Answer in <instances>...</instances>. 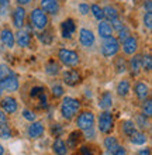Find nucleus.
Returning <instances> with one entry per match:
<instances>
[{
    "instance_id": "f257e3e1",
    "label": "nucleus",
    "mask_w": 152,
    "mask_h": 155,
    "mask_svg": "<svg viewBox=\"0 0 152 155\" xmlns=\"http://www.w3.org/2000/svg\"><path fill=\"white\" fill-rule=\"evenodd\" d=\"M80 109V103L73 97H63L62 100V104H61V114L63 118L66 120H70L73 118L75 114L79 111Z\"/></svg>"
},
{
    "instance_id": "f03ea898",
    "label": "nucleus",
    "mask_w": 152,
    "mask_h": 155,
    "mask_svg": "<svg viewBox=\"0 0 152 155\" xmlns=\"http://www.w3.org/2000/svg\"><path fill=\"white\" fill-rule=\"evenodd\" d=\"M30 20L34 28L37 30H45V27L48 25V16L42 8H34L30 14Z\"/></svg>"
},
{
    "instance_id": "7ed1b4c3",
    "label": "nucleus",
    "mask_w": 152,
    "mask_h": 155,
    "mask_svg": "<svg viewBox=\"0 0 152 155\" xmlns=\"http://www.w3.org/2000/svg\"><path fill=\"white\" fill-rule=\"evenodd\" d=\"M58 58L66 66H76L79 64V55L72 49H65V48L59 49Z\"/></svg>"
},
{
    "instance_id": "20e7f679",
    "label": "nucleus",
    "mask_w": 152,
    "mask_h": 155,
    "mask_svg": "<svg viewBox=\"0 0 152 155\" xmlns=\"http://www.w3.org/2000/svg\"><path fill=\"white\" fill-rule=\"evenodd\" d=\"M30 97L35 102V104H37L40 109H44V107H47V104H48L45 89H44L42 86H34L33 89L30 90Z\"/></svg>"
},
{
    "instance_id": "39448f33",
    "label": "nucleus",
    "mask_w": 152,
    "mask_h": 155,
    "mask_svg": "<svg viewBox=\"0 0 152 155\" xmlns=\"http://www.w3.org/2000/svg\"><path fill=\"white\" fill-rule=\"evenodd\" d=\"M93 124H95V114L92 111H83L82 114H79V117L76 118V126L80 130L93 128Z\"/></svg>"
},
{
    "instance_id": "423d86ee",
    "label": "nucleus",
    "mask_w": 152,
    "mask_h": 155,
    "mask_svg": "<svg viewBox=\"0 0 152 155\" xmlns=\"http://www.w3.org/2000/svg\"><path fill=\"white\" fill-rule=\"evenodd\" d=\"M106 42L103 44L102 47V52L104 57L107 58H111V57H114L115 54L118 52V49H120V44H118V40H115V38L110 37V38H106Z\"/></svg>"
},
{
    "instance_id": "0eeeda50",
    "label": "nucleus",
    "mask_w": 152,
    "mask_h": 155,
    "mask_svg": "<svg viewBox=\"0 0 152 155\" xmlns=\"http://www.w3.org/2000/svg\"><path fill=\"white\" fill-rule=\"evenodd\" d=\"M113 124H114V120H113V116L108 111H103L102 114L99 116V130L104 134L110 133L113 130Z\"/></svg>"
},
{
    "instance_id": "6e6552de",
    "label": "nucleus",
    "mask_w": 152,
    "mask_h": 155,
    "mask_svg": "<svg viewBox=\"0 0 152 155\" xmlns=\"http://www.w3.org/2000/svg\"><path fill=\"white\" fill-rule=\"evenodd\" d=\"M0 87L7 92H14L18 89V78L14 74H10L4 78H0Z\"/></svg>"
},
{
    "instance_id": "1a4fd4ad",
    "label": "nucleus",
    "mask_w": 152,
    "mask_h": 155,
    "mask_svg": "<svg viewBox=\"0 0 152 155\" xmlns=\"http://www.w3.org/2000/svg\"><path fill=\"white\" fill-rule=\"evenodd\" d=\"M76 31V24L72 18H66L65 21H62L61 24V33H62V37L63 38H72L73 33Z\"/></svg>"
},
{
    "instance_id": "9d476101",
    "label": "nucleus",
    "mask_w": 152,
    "mask_h": 155,
    "mask_svg": "<svg viewBox=\"0 0 152 155\" xmlns=\"http://www.w3.org/2000/svg\"><path fill=\"white\" fill-rule=\"evenodd\" d=\"M79 41H80V44L83 47H92V45L95 44V34L92 33L90 30L87 28H82L80 30V33H79Z\"/></svg>"
},
{
    "instance_id": "9b49d317",
    "label": "nucleus",
    "mask_w": 152,
    "mask_h": 155,
    "mask_svg": "<svg viewBox=\"0 0 152 155\" xmlns=\"http://www.w3.org/2000/svg\"><path fill=\"white\" fill-rule=\"evenodd\" d=\"M123 49L124 52L128 54V55H134L137 52V49H138V40L135 37L130 35L127 40L123 41Z\"/></svg>"
},
{
    "instance_id": "f8f14e48",
    "label": "nucleus",
    "mask_w": 152,
    "mask_h": 155,
    "mask_svg": "<svg viewBox=\"0 0 152 155\" xmlns=\"http://www.w3.org/2000/svg\"><path fill=\"white\" fill-rule=\"evenodd\" d=\"M24 21H25V10L21 6H18L13 13V24L17 28H23L24 27Z\"/></svg>"
},
{
    "instance_id": "ddd939ff",
    "label": "nucleus",
    "mask_w": 152,
    "mask_h": 155,
    "mask_svg": "<svg viewBox=\"0 0 152 155\" xmlns=\"http://www.w3.org/2000/svg\"><path fill=\"white\" fill-rule=\"evenodd\" d=\"M41 8L47 14H58L59 12V3L58 0H41Z\"/></svg>"
},
{
    "instance_id": "4468645a",
    "label": "nucleus",
    "mask_w": 152,
    "mask_h": 155,
    "mask_svg": "<svg viewBox=\"0 0 152 155\" xmlns=\"http://www.w3.org/2000/svg\"><path fill=\"white\" fill-rule=\"evenodd\" d=\"M0 40L4 44V47H7V48H13L14 42H16L14 34H13V31L10 28H3L0 31Z\"/></svg>"
},
{
    "instance_id": "2eb2a0df",
    "label": "nucleus",
    "mask_w": 152,
    "mask_h": 155,
    "mask_svg": "<svg viewBox=\"0 0 152 155\" xmlns=\"http://www.w3.org/2000/svg\"><path fill=\"white\" fill-rule=\"evenodd\" d=\"M0 106H2V109H3L6 113H8V114H13V113H16V110H17V102H16V99H14V97H10V96L2 99Z\"/></svg>"
},
{
    "instance_id": "dca6fc26",
    "label": "nucleus",
    "mask_w": 152,
    "mask_h": 155,
    "mask_svg": "<svg viewBox=\"0 0 152 155\" xmlns=\"http://www.w3.org/2000/svg\"><path fill=\"white\" fill-rule=\"evenodd\" d=\"M63 82H65L68 86H76L80 82V75H79L78 71L75 69H69L63 74Z\"/></svg>"
},
{
    "instance_id": "f3484780",
    "label": "nucleus",
    "mask_w": 152,
    "mask_h": 155,
    "mask_svg": "<svg viewBox=\"0 0 152 155\" xmlns=\"http://www.w3.org/2000/svg\"><path fill=\"white\" fill-rule=\"evenodd\" d=\"M28 137L30 138H38V137H41L44 134V126H42V123L40 121H35L33 123L31 126L28 127Z\"/></svg>"
},
{
    "instance_id": "a211bd4d",
    "label": "nucleus",
    "mask_w": 152,
    "mask_h": 155,
    "mask_svg": "<svg viewBox=\"0 0 152 155\" xmlns=\"http://www.w3.org/2000/svg\"><path fill=\"white\" fill-rule=\"evenodd\" d=\"M14 40H16V42L20 45V47H28V45L31 44V37H30V34L23 31V30H20V31L14 35Z\"/></svg>"
},
{
    "instance_id": "6ab92c4d",
    "label": "nucleus",
    "mask_w": 152,
    "mask_h": 155,
    "mask_svg": "<svg viewBox=\"0 0 152 155\" xmlns=\"http://www.w3.org/2000/svg\"><path fill=\"white\" fill-rule=\"evenodd\" d=\"M97 30H99V34L102 38H110L111 35H113V27H111V24L107 23V21H100Z\"/></svg>"
},
{
    "instance_id": "aec40b11",
    "label": "nucleus",
    "mask_w": 152,
    "mask_h": 155,
    "mask_svg": "<svg viewBox=\"0 0 152 155\" xmlns=\"http://www.w3.org/2000/svg\"><path fill=\"white\" fill-rule=\"evenodd\" d=\"M111 104H113V96L110 92H104L99 99V107L103 110H107L111 107Z\"/></svg>"
},
{
    "instance_id": "412c9836",
    "label": "nucleus",
    "mask_w": 152,
    "mask_h": 155,
    "mask_svg": "<svg viewBox=\"0 0 152 155\" xmlns=\"http://www.w3.org/2000/svg\"><path fill=\"white\" fill-rule=\"evenodd\" d=\"M52 150L57 155H66L68 154V147H66V144L63 143L61 138H57L55 141H53Z\"/></svg>"
},
{
    "instance_id": "4be33fe9",
    "label": "nucleus",
    "mask_w": 152,
    "mask_h": 155,
    "mask_svg": "<svg viewBox=\"0 0 152 155\" xmlns=\"http://www.w3.org/2000/svg\"><path fill=\"white\" fill-rule=\"evenodd\" d=\"M148 93H149V89H148V86L145 85V83L138 82V83L135 85V94H137V97L138 99L145 100V99L148 97Z\"/></svg>"
},
{
    "instance_id": "5701e85b",
    "label": "nucleus",
    "mask_w": 152,
    "mask_h": 155,
    "mask_svg": "<svg viewBox=\"0 0 152 155\" xmlns=\"http://www.w3.org/2000/svg\"><path fill=\"white\" fill-rule=\"evenodd\" d=\"M141 66H142V55H134L131 58V61H130V68H131L132 74L138 75Z\"/></svg>"
},
{
    "instance_id": "b1692460",
    "label": "nucleus",
    "mask_w": 152,
    "mask_h": 155,
    "mask_svg": "<svg viewBox=\"0 0 152 155\" xmlns=\"http://www.w3.org/2000/svg\"><path fill=\"white\" fill-rule=\"evenodd\" d=\"M131 143L135 144V145H142V144H145V141H147V135L144 134V133H141V131H134L131 135Z\"/></svg>"
},
{
    "instance_id": "393cba45",
    "label": "nucleus",
    "mask_w": 152,
    "mask_h": 155,
    "mask_svg": "<svg viewBox=\"0 0 152 155\" xmlns=\"http://www.w3.org/2000/svg\"><path fill=\"white\" fill-rule=\"evenodd\" d=\"M103 13H104V17H106L107 20L113 21L114 18L118 17V13H117V8L113 7V6H106V7L103 8Z\"/></svg>"
},
{
    "instance_id": "a878e982",
    "label": "nucleus",
    "mask_w": 152,
    "mask_h": 155,
    "mask_svg": "<svg viewBox=\"0 0 152 155\" xmlns=\"http://www.w3.org/2000/svg\"><path fill=\"white\" fill-rule=\"evenodd\" d=\"M118 147V141H117V138L115 137H106V140H104V148H106L108 152L114 151L115 148Z\"/></svg>"
},
{
    "instance_id": "bb28decb",
    "label": "nucleus",
    "mask_w": 152,
    "mask_h": 155,
    "mask_svg": "<svg viewBox=\"0 0 152 155\" xmlns=\"http://www.w3.org/2000/svg\"><path fill=\"white\" fill-rule=\"evenodd\" d=\"M128 92H130V82L124 79V81H121L117 85V93H118V96H123L124 97V96L128 94Z\"/></svg>"
},
{
    "instance_id": "cd10ccee",
    "label": "nucleus",
    "mask_w": 152,
    "mask_h": 155,
    "mask_svg": "<svg viewBox=\"0 0 152 155\" xmlns=\"http://www.w3.org/2000/svg\"><path fill=\"white\" fill-rule=\"evenodd\" d=\"M59 71H61V66L58 65L55 61H50L45 66V72L48 75H58L59 74Z\"/></svg>"
},
{
    "instance_id": "c85d7f7f",
    "label": "nucleus",
    "mask_w": 152,
    "mask_h": 155,
    "mask_svg": "<svg viewBox=\"0 0 152 155\" xmlns=\"http://www.w3.org/2000/svg\"><path fill=\"white\" fill-rule=\"evenodd\" d=\"M38 38H40V41H41L42 44H45V45L52 44V40H53L52 33H51V31H45V30H44L42 33L38 34Z\"/></svg>"
},
{
    "instance_id": "c756f323",
    "label": "nucleus",
    "mask_w": 152,
    "mask_h": 155,
    "mask_svg": "<svg viewBox=\"0 0 152 155\" xmlns=\"http://www.w3.org/2000/svg\"><path fill=\"white\" fill-rule=\"evenodd\" d=\"M115 69L118 74H123L127 71V62L124 61L123 57H117L115 58Z\"/></svg>"
},
{
    "instance_id": "7c9ffc66",
    "label": "nucleus",
    "mask_w": 152,
    "mask_h": 155,
    "mask_svg": "<svg viewBox=\"0 0 152 155\" xmlns=\"http://www.w3.org/2000/svg\"><path fill=\"white\" fill-rule=\"evenodd\" d=\"M123 131H124V134L131 135L132 133L135 131V124H134V121H131V120H125V121L123 123Z\"/></svg>"
},
{
    "instance_id": "2f4dec72",
    "label": "nucleus",
    "mask_w": 152,
    "mask_h": 155,
    "mask_svg": "<svg viewBox=\"0 0 152 155\" xmlns=\"http://www.w3.org/2000/svg\"><path fill=\"white\" fill-rule=\"evenodd\" d=\"M79 137H80V134H79L78 131L72 133V134H70V137L68 138V144H66V147L76 148V145H78V141H79Z\"/></svg>"
},
{
    "instance_id": "473e14b6",
    "label": "nucleus",
    "mask_w": 152,
    "mask_h": 155,
    "mask_svg": "<svg viewBox=\"0 0 152 155\" xmlns=\"http://www.w3.org/2000/svg\"><path fill=\"white\" fill-rule=\"evenodd\" d=\"M92 13H93V16H95L96 20L102 21L104 18V13H103V8H100L97 4H93L92 6Z\"/></svg>"
},
{
    "instance_id": "72a5a7b5",
    "label": "nucleus",
    "mask_w": 152,
    "mask_h": 155,
    "mask_svg": "<svg viewBox=\"0 0 152 155\" xmlns=\"http://www.w3.org/2000/svg\"><path fill=\"white\" fill-rule=\"evenodd\" d=\"M10 135H11V131H10V127L7 126V123L0 124V137L2 138H10Z\"/></svg>"
},
{
    "instance_id": "f704fd0d",
    "label": "nucleus",
    "mask_w": 152,
    "mask_h": 155,
    "mask_svg": "<svg viewBox=\"0 0 152 155\" xmlns=\"http://www.w3.org/2000/svg\"><path fill=\"white\" fill-rule=\"evenodd\" d=\"M142 68H144V71H147V72H151V69H152L151 55H145V57H142Z\"/></svg>"
},
{
    "instance_id": "c9c22d12",
    "label": "nucleus",
    "mask_w": 152,
    "mask_h": 155,
    "mask_svg": "<svg viewBox=\"0 0 152 155\" xmlns=\"http://www.w3.org/2000/svg\"><path fill=\"white\" fill-rule=\"evenodd\" d=\"M137 126L140 127V128H147V127H148L147 116L145 114H138L137 116Z\"/></svg>"
},
{
    "instance_id": "e433bc0d",
    "label": "nucleus",
    "mask_w": 152,
    "mask_h": 155,
    "mask_svg": "<svg viewBox=\"0 0 152 155\" xmlns=\"http://www.w3.org/2000/svg\"><path fill=\"white\" fill-rule=\"evenodd\" d=\"M142 110H144V114L147 117H151L152 116V102L151 100H145L144 104H142Z\"/></svg>"
},
{
    "instance_id": "4c0bfd02",
    "label": "nucleus",
    "mask_w": 152,
    "mask_h": 155,
    "mask_svg": "<svg viewBox=\"0 0 152 155\" xmlns=\"http://www.w3.org/2000/svg\"><path fill=\"white\" fill-rule=\"evenodd\" d=\"M130 35H131V34H130V30H128L127 27H123L121 30H118V41L127 40Z\"/></svg>"
},
{
    "instance_id": "58836bf2",
    "label": "nucleus",
    "mask_w": 152,
    "mask_h": 155,
    "mask_svg": "<svg viewBox=\"0 0 152 155\" xmlns=\"http://www.w3.org/2000/svg\"><path fill=\"white\" fill-rule=\"evenodd\" d=\"M52 94L55 96V97H61V96H63V87L59 86V85L52 86Z\"/></svg>"
},
{
    "instance_id": "ea45409f",
    "label": "nucleus",
    "mask_w": 152,
    "mask_h": 155,
    "mask_svg": "<svg viewBox=\"0 0 152 155\" xmlns=\"http://www.w3.org/2000/svg\"><path fill=\"white\" fill-rule=\"evenodd\" d=\"M78 155H99L97 152H95L93 150H90L89 147H80Z\"/></svg>"
},
{
    "instance_id": "a19ab883",
    "label": "nucleus",
    "mask_w": 152,
    "mask_h": 155,
    "mask_svg": "<svg viewBox=\"0 0 152 155\" xmlns=\"http://www.w3.org/2000/svg\"><path fill=\"white\" fill-rule=\"evenodd\" d=\"M10 74H13L11 71H10V68H8L6 64H2V65H0V78H4Z\"/></svg>"
},
{
    "instance_id": "79ce46f5",
    "label": "nucleus",
    "mask_w": 152,
    "mask_h": 155,
    "mask_svg": "<svg viewBox=\"0 0 152 155\" xmlns=\"http://www.w3.org/2000/svg\"><path fill=\"white\" fill-rule=\"evenodd\" d=\"M144 24L147 28H151L152 27V13H147L144 16Z\"/></svg>"
},
{
    "instance_id": "37998d69",
    "label": "nucleus",
    "mask_w": 152,
    "mask_h": 155,
    "mask_svg": "<svg viewBox=\"0 0 152 155\" xmlns=\"http://www.w3.org/2000/svg\"><path fill=\"white\" fill-rule=\"evenodd\" d=\"M23 116H24L25 120H30V121H34V120H35V114L30 110H24L23 111Z\"/></svg>"
},
{
    "instance_id": "c03bdc74",
    "label": "nucleus",
    "mask_w": 152,
    "mask_h": 155,
    "mask_svg": "<svg viewBox=\"0 0 152 155\" xmlns=\"http://www.w3.org/2000/svg\"><path fill=\"white\" fill-rule=\"evenodd\" d=\"M110 155H127V151H125V148H123V147H120L118 145L114 151L110 152Z\"/></svg>"
},
{
    "instance_id": "a18cd8bd",
    "label": "nucleus",
    "mask_w": 152,
    "mask_h": 155,
    "mask_svg": "<svg viewBox=\"0 0 152 155\" xmlns=\"http://www.w3.org/2000/svg\"><path fill=\"white\" fill-rule=\"evenodd\" d=\"M51 131H52V134L55 135V137H59V135L62 134V131H63V130H62V127L59 126V124H55V126L52 127V130H51Z\"/></svg>"
},
{
    "instance_id": "49530a36",
    "label": "nucleus",
    "mask_w": 152,
    "mask_h": 155,
    "mask_svg": "<svg viewBox=\"0 0 152 155\" xmlns=\"http://www.w3.org/2000/svg\"><path fill=\"white\" fill-rule=\"evenodd\" d=\"M79 12H80V14H87L89 13V4H86V3H80L79 4Z\"/></svg>"
},
{
    "instance_id": "de8ad7c7",
    "label": "nucleus",
    "mask_w": 152,
    "mask_h": 155,
    "mask_svg": "<svg viewBox=\"0 0 152 155\" xmlns=\"http://www.w3.org/2000/svg\"><path fill=\"white\" fill-rule=\"evenodd\" d=\"M111 23H113V25H111V27H113V28H115V30H121L124 27V25L121 24V21L118 20V17H117V18H114Z\"/></svg>"
},
{
    "instance_id": "09e8293b",
    "label": "nucleus",
    "mask_w": 152,
    "mask_h": 155,
    "mask_svg": "<svg viewBox=\"0 0 152 155\" xmlns=\"http://www.w3.org/2000/svg\"><path fill=\"white\" fill-rule=\"evenodd\" d=\"M144 7H145V10H147V13H151L152 12V2H151V0H147V2H145Z\"/></svg>"
},
{
    "instance_id": "8fccbe9b",
    "label": "nucleus",
    "mask_w": 152,
    "mask_h": 155,
    "mask_svg": "<svg viewBox=\"0 0 152 155\" xmlns=\"http://www.w3.org/2000/svg\"><path fill=\"white\" fill-rule=\"evenodd\" d=\"M4 123H7V116L4 114V111L0 110V124H4Z\"/></svg>"
},
{
    "instance_id": "3c124183",
    "label": "nucleus",
    "mask_w": 152,
    "mask_h": 155,
    "mask_svg": "<svg viewBox=\"0 0 152 155\" xmlns=\"http://www.w3.org/2000/svg\"><path fill=\"white\" fill-rule=\"evenodd\" d=\"M137 155H151V151H149V148H144V150L138 151Z\"/></svg>"
},
{
    "instance_id": "603ef678",
    "label": "nucleus",
    "mask_w": 152,
    "mask_h": 155,
    "mask_svg": "<svg viewBox=\"0 0 152 155\" xmlns=\"http://www.w3.org/2000/svg\"><path fill=\"white\" fill-rule=\"evenodd\" d=\"M31 0H17V3L20 4V6H23V4H28Z\"/></svg>"
},
{
    "instance_id": "864d4df0",
    "label": "nucleus",
    "mask_w": 152,
    "mask_h": 155,
    "mask_svg": "<svg viewBox=\"0 0 152 155\" xmlns=\"http://www.w3.org/2000/svg\"><path fill=\"white\" fill-rule=\"evenodd\" d=\"M0 6H3V7H7V6H8V0H0Z\"/></svg>"
},
{
    "instance_id": "5fc2aeb1",
    "label": "nucleus",
    "mask_w": 152,
    "mask_h": 155,
    "mask_svg": "<svg viewBox=\"0 0 152 155\" xmlns=\"http://www.w3.org/2000/svg\"><path fill=\"white\" fill-rule=\"evenodd\" d=\"M4 154V148H3V145L0 144V155H3Z\"/></svg>"
},
{
    "instance_id": "6e6d98bb",
    "label": "nucleus",
    "mask_w": 152,
    "mask_h": 155,
    "mask_svg": "<svg viewBox=\"0 0 152 155\" xmlns=\"http://www.w3.org/2000/svg\"><path fill=\"white\" fill-rule=\"evenodd\" d=\"M2 90H3V89H2V87H0V96H2Z\"/></svg>"
}]
</instances>
